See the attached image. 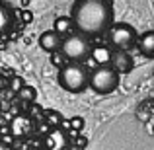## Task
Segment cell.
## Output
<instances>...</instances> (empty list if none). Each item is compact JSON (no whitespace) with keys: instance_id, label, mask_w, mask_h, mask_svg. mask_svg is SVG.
<instances>
[{"instance_id":"obj_13","label":"cell","mask_w":154,"mask_h":150,"mask_svg":"<svg viewBox=\"0 0 154 150\" xmlns=\"http://www.w3.org/2000/svg\"><path fill=\"white\" fill-rule=\"evenodd\" d=\"M45 121L49 123L51 129H60L64 123V117L60 115L57 109H45Z\"/></svg>"},{"instance_id":"obj_3","label":"cell","mask_w":154,"mask_h":150,"mask_svg":"<svg viewBox=\"0 0 154 150\" xmlns=\"http://www.w3.org/2000/svg\"><path fill=\"white\" fill-rule=\"evenodd\" d=\"M63 53L70 63H82L90 59L92 55V45L90 39L82 33H72L63 41Z\"/></svg>"},{"instance_id":"obj_15","label":"cell","mask_w":154,"mask_h":150,"mask_svg":"<svg viewBox=\"0 0 154 150\" xmlns=\"http://www.w3.org/2000/svg\"><path fill=\"white\" fill-rule=\"evenodd\" d=\"M16 98H18V101H22V103H33L35 98H37V90L33 86H26Z\"/></svg>"},{"instance_id":"obj_14","label":"cell","mask_w":154,"mask_h":150,"mask_svg":"<svg viewBox=\"0 0 154 150\" xmlns=\"http://www.w3.org/2000/svg\"><path fill=\"white\" fill-rule=\"evenodd\" d=\"M26 86H27V84L23 82V78H22V76H18V74H14L10 80H4V88H8L10 92H14V96H18Z\"/></svg>"},{"instance_id":"obj_12","label":"cell","mask_w":154,"mask_h":150,"mask_svg":"<svg viewBox=\"0 0 154 150\" xmlns=\"http://www.w3.org/2000/svg\"><path fill=\"white\" fill-rule=\"evenodd\" d=\"M53 29H55L57 33L60 35V37L66 39L68 35H72V31L76 29L74 20H72V18H66V16H60V18L55 20V27H53Z\"/></svg>"},{"instance_id":"obj_8","label":"cell","mask_w":154,"mask_h":150,"mask_svg":"<svg viewBox=\"0 0 154 150\" xmlns=\"http://www.w3.org/2000/svg\"><path fill=\"white\" fill-rule=\"evenodd\" d=\"M68 146V135L63 129H53L45 136V150H66Z\"/></svg>"},{"instance_id":"obj_18","label":"cell","mask_w":154,"mask_h":150,"mask_svg":"<svg viewBox=\"0 0 154 150\" xmlns=\"http://www.w3.org/2000/svg\"><path fill=\"white\" fill-rule=\"evenodd\" d=\"M0 16H2V23H0V26H2V31L6 33L8 27L12 26V18H10V10H8V6H4L2 10H0Z\"/></svg>"},{"instance_id":"obj_10","label":"cell","mask_w":154,"mask_h":150,"mask_svg":"<svg viewBox=\"0 0 154 150\" xmlns=\"http://www.w3.org/2000/svg\"><path fill=\"white\" fill-rule=\"evenodd\" d=\"M90 59L94 60L98 66H109V64H111V59H113V51L105 45H98V47L92 49Z\"/></svg>"},{"instance_id":"obj_5","label":"cell","mask_w":154,"mask_h":150,"mask_svg":"<svg viewBox=\"0 0 154 150\" xmlns=\"http://www.w3.org/2000/svg\"><path fill=\"white\" fill-rule=\"evenodd\" d=\"M109 41L117 51H129L131 47H137L139 35H137L135 27L129 23H115L109 29Z\"/></svg>"},{"instance_id":"obj_1","label":"cell","mask_w":154,"mask_h":150,"mask_svg":"<svg viewBox=\"0 0 154 150\" xmlns=\"http://www.w3.org/2000/svg\"><path fill=\"white\" fill-rule=\"evenodd\" d=\"M70 18L74 20L78 33L86 35V37L100 35L115 26L111 4L105 0H76L72 4Z\"/></svg>"},{"instance_id":"obj_17","label":"cell","mask_w":154,"mask_h":150,"mask_svg":"<svg viewBox=\"0 0 154 150\" xmlns=\"http://www.w3.org/2000/svg\"><path fill=\"white\" fill-rule=\"evenodd\" d=\"M86 127V121H84V117H80V115H74V117H70V129H72V133H78L80 135V131Z\"/></svg>"},{"instance_id":"obj_9","label":"cell","mask_w":154,"mask_h":150,"mask_svg":"<svg viewBox=\"0 0 154 150\" xmlns=\"http://www.w3.org/2000/svg\"><path fill=\"white\" fill-rule=\"evenodd\" d=\"M109 66L119 74H129L133 70V59L127 51H113V59Z\"/></svg>"},{"instance_id":"obj_7","label":"cell","mask_w":154,"mask_h":150,"mask_svg":"<svg viewBox=\"0 0 154 150\" xmlns=\"http://www.w3.org/2000/svg\"><path fill=\"white\" fill-rule=\"evenodd\" d=\"M63 41L64 39L57 33L55 29H49V31H43L39 35V47L47 53H57L59 49H63Z\"/></svg>"},{"instance_id":"obj_21","label":"cell","mask_w":154,"mask_h":150,"mask_svg":"<svg viewBox=\"0 0 154 150\" xmlns=\"http://www.w3.org/2000/svg\"><path fill=\"white\" fill-rule=\"evenodd\" d=\"M66 150H80V148H76V146H74V144H70V146H68Z\"/></svg>"},{"instance_id":"obj_20","label":"cell","mask_w":154,"mask_h":150,"mask_svg":"<svg viewBox=\"0 0 154 150\" xmlns=\"http://www.w3.org/2000/svg\"><path fill=\"white\" fill-rule=\"evenodd\" d=\"M20 18H22L23 23H31V22H33V14H31V10H22V12H20Z\"/></svg>"},{"instance_id":"obj_16","label":"cell","mask_w":154,"mask_h":150,"mask_svg":"<svg viewBox=\"0 0 154 150\" xmlns=\"http://www.w3.org/2000/svg\"><path fill=\"white\" fill-rule=\"evenodd\" d=\"M64 60H66V57H64V53L63 51H57V53H51V64L53 66H57L60 70V68H64L66 64H64Z\"/></svg>"},{"instance_id":"obj_19","label":"cell","mask_w":154,"mask_h":150,"mask_svg":"<svg viewBox=\"0 0 154 150\" xmlns=\"http://www.w3.org/2000/svg\"><path fill=\"white\" fill-rule=\"evenodd\" d=\"M72 144H74L76 148H86V144H88V140H86V136H82V135H76L74 139H72Z\"/></svg>"},{"instance_id":"obj_6","label":"cell","mask_w":154,"mask_h":150,"mask_svg":"<svg viewBox=\"0 0 154 150\" xmlns=\"http://www.w3.org/2000/svg\"><path fill=\"white\" fill-rule=\"evenodd\" d=\"M10 129H12V135L16 136V140H26V139H29L31 135H35V131H37V123H35L29 115L20 113V115L12 117Z\"/></svg>"},{"instance_id":"obj_2","label":"cell","mask_w":154,"mask_h":150,"mask_svg":"<svg viewBox=\"0 0 154 150\" xmlns=\"http://www.w3.org/2000/svg\"><path fill=\"white\" fill-rule=\"evenodd\" d=\"M90 74L92 70H88L82 63H68L59 70V84L70 94H80L90 86Z\"/></svg>"},{"instance_id":"obj_11","label":"cell","mask_w":154,"mask_h":150,"mask_svg":"<svg viewBox=\"0 0 154 150\" xmlns=\"http://www.w3.org/2000/svg\"><path fill=\"white\" fill-rule=\"evenodd\" d=\"M137 49L143 53L148 59H154V29L144 31L139 37V43H137Z\"/></svg>"},{"instance_id":"obj_4","label":"cell","mask_w":154,"mask_h":150,"mask_svg":"<svg viewBox=\"0 0 154 150\" xmlns=\"http://www.w3.org/2000/svg\"><path fill=\"white\" fill-rule=\"evenodd\" d=\"M119 86V72H115L111 66H98L90 74V88L96 94H111Z\"/></svg>"}]
</instances>
